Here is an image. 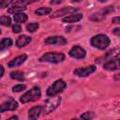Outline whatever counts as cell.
<instances>
[{"mask_svg": "<svg viewBox=\"0 0 120 120\" xmlns=\"http://www.w3.org/2000/svg\"><path fill=\"white\" fill-rule=\"evenodd\" d=\"M38 26H39V24L38 22H30L26 25V30L30 33H34L38 28Z\"/></svg>", "mask_w": 120, "mask_h": 120, "instance_id": "cell-23", "label": "cell"}, {"mask_svg": "<svg viewBox=\"0 0 120 120\" xmlns=\"http://www.w3.org/2000/svg\"><path fill=\"white\" fill-rule=\"evenodd\" d=\"M13 19L16 22H19V23H22V22H25L28 19V16L27 14L25 13H22V12H18V13H14V16H13Z\"/></svg>", "mask_w": 120, "mask_h": 120, "instance_id": "cell-16", "label": "cell"}, {"mask_svg": "<svg viewBox=\"0 0 120 120\" xmlns=\"http://www.w3.org/2000/svg\"><path fill=\"white\" fill-rule=\"evenodd\" d=\"M64 0H51L50 1V4L51 5H59L61 3H63Z\"/></svg>", "mask_w": 120, "mask_h": 120, "instance_id": "cell-29", "label": "cell"}, {"mask_svg": "<svg viewBox=\"0 0 120 120\" xmlns=\"http://www.w3.org/2000/svg\"><path fill=\"white\" fill-rule=\"evenodd\" d=\"M9 119H18V117H17V116H12V117H10Z\"/></svg>", "mask_w": 120, "mask_h": 120, "instance_id": "cell-35", "label": "cell"}, {"mask_svg": "<svg viewBox=\"0 0 120 120\" xmlns=\"http://www.w3.org/2000/svg\"><path fill=\"white\" fill-rule=\"evenodd\" d=\"M12 31L14 33H20L22 31V27L19 24H13L12 25Z\"/></svg>", "mask_w": 120, "mask_h": 120, "instance_id": "cell-27", "label": "cell"}, {"mask_svg": "<svg viewBox=\"0 0 120 120\" xmlns=\"http://www.w3.org/2000/svg\"><path fill=\"white\" fill-rule=\"evenodd\" d=\"M72 3H79V2H82V0H70Z\"/></svg>", "mask_w": 120, "mask_h": 120, "instance_id": "cell-33", "label": "cell"}, {"mask_svg": "<svg viewBox=\"0 0 120 120\" xmlns=\"http://www.w3.org/2000/svg\"><path fill=\"white\" fill-rule=\"evenodd\" d=\"M12 40L10 39V38H4V39H2L1 41H0V52L1 51H4V50H6V49H8V48H9L11 45H12Z\"/></svg>", "mask_w": 120, "mask_h": 120, "instance_id": "cell-18", "label": "cell"}, {"mask_svg": "<svg viewBox=\"0 0 120 120\" xmlns=\"http://www.w3.org/2000/svg\"><path fill=\"white\" fill-rule=\"evenodd\" d=\"M91 45L97 49H99V50H105L111 43V40L110 38L106 36V35H103V34H98V35H96L94 36L91 40Z\"/></svg>", "mask_w": 120, "mask_h": 120, "instance_id": "cell-1", "label": "cell"}, {"mask_svg": "<svg viewBox=\"0 0 120 120\" xmlns=\"http://www.w3.org/2000/svg\"><path fill=\"white\" fill-rule=\"evenodd\" d=\"M17 108H18V102L14 98H8L6 101H4L0 105V112H4L7 111H15Z\"/></svg>", "mask_w": 120, "mask_h": 120, "instance_id": "cell-6", "label": "cell"}, {"mask_svg": "<svg viewBox=\"0 0 120 120\" xmlns=\"http://www.w3.org/2000/svg\"><path fill=\"white\" fill-rule=\"evenodd\" d=\"M60 102H61V98L60 97L52 96V98H50L48 100H46V102L42 106V114H44V115L49 114L50 112L54 111L58 107Z\"/></svg>", "mask_w": 120, "mask_h": 120, "instance_id": "cell-5", "label": "cell"}, {"mask_svg": "<svg viewBox=\"0 0 120 120\" xmlns=\"http://www.w3.org/2000/svg\"><path fill=\"white\" fill-rule=\"evenodd\" d=\"M67 87V83L65 81L59 79V80H56L52 85H50L46 91V94L47 96L49 97H52V96H56L60 93H62Z\"/></svg>", "mask_w": 120, "mask_h": 120, "instance_id": "cell-3", "label": "cell"}, {"mask_svg": "<svg viewBox=\"0 0 120 120\" xmlns=\"http://www.w3.org/2000/svg\"><path fill=\"white\" fill-rule=\"evenodd\" d=\"M10 78L13 79V80H16V81H23L24 80V76H23V72L21 71V70H15V71H12L10 73Z\"/></svg>", "mask_w": 120, "mask_h": 120, "instance_id": "cell-17", "label": "cell"}, {"mask_svg": "<svg viewBox=\"0 0 120 120\" xmlns=\"http://www.w3.org/2000/svg\"><path fill=\"white\" fill-rule=\"evenodd\" d=\"M112 32H113V34H115L116 36H119L120 35V28H114L113 30H112Z\"/></svg>", "mask_w": 120, "mask_h": 120, "instance_id": "cell-31", "label": "cell"}, {"mask_svg": "<svg viewBox=\"0 0 120 120\" xmlns=\"http://www.w3.org/2000/svg\"><path fill=\"white\" fill-rule=\"evenodd\" d=\"M80 117L82 118V119H92L94 117V112H86L85 113L82 114Z\"/></svg>", "mask_w": 120, "mask_h": 120, "instance_id": "cell-26", "label": "cell"}, {"mask_svg": "<svg viewBox=\"0 0 120 120\" xmlns=\"http://www.w3.org/2000/svg\"><path fill=\"white\" fill-rule=\"evenodd\" d=\"M25 88H26L25 84H16L12 87V91L13 92H21V91L25 90Z\"/></svg>", "mask_w": 120, "mask_h": 120, "instance_id": "cell-24", "label": "cell"}, {"mask_svg": "<svg viewBox=\"0 0 120 120\" xmlns=\"http://www.w3.org/2000/svg\"><path fill=\"white\" fill-rule=\"evenodd\" d=\"M82 19V14L81 13H75V14H72V15H68V16H66L62 19V22H79Z\"/></svg>", "mask_w": 120, "mask_h": 120, "instance_id": "cell-15", "label": "cell"}, {"mask_svg": "<svg viewBox=\"0 0 120 120\" xmlns=\"http://www.w3.org/2000/svg\"><path fill=\"white\" fill-rule=\"evenodd\" d=\"M65 59V54L62 52H46L39 58V62H48L52 64L61 63Z\"/></svg>", "mask_w": 120, "mask_h": 120, "instance_id": "cell-4", "label": "cell"}, {"mask_svg": "<svg viewBox=\"0 0 120 120\" xmlns=\"http://www.w3.org/2000/svg\"><path fill=\"white\" fill-rule=\"evenodd\" d=\"M69 55L76 59H82L86 55V52L81 46H73L69 51Z\"/></svg>", "mask_w": 120, "mask_h": 120, "instance_id": "cell-9", "label": "cell"}, {"mask_svg": "<svg viewBox=\"0 0 120 120\" xmlns=\"http://www.w3.org/2000/svg\"><path fill=\"white\" fill-rule=\"evenodd\" d=\"M77 10H78L77 8H73V7H65V8H62L61 9L56 10L55 12H53L51 17H52V18H58V17H62V16H64V15H68V14H69V13L76 12Z\"/></svg>", "mask_w": 120, "mask_h": 120, "instance_id": "cell-10", "label": "cell"}, {"mask_svg": "<svg viewBox=\"0 0 120 120\" xmlns=\"http://www.w3.org/2000/svg\"><path fill=\"white\" fill-rule=\"evenodd\" d=\"M112 11H113V7L110 6V7H107L105 9L102 10V14H103V15H106V14H108L109 12H112Z\"/></svg>", "mask_w": 120, "mask_h": 120, "instance_id": "cell-28", "label": "cell"}, {"mask_svg": "<svg viewBox=\"0 0 120 120\" xmlns=\"http://www.w3.org/2000/svg\"><path fill=\"white\" fill-rule=\"evenodd\" d=\"M103 68H104V69L110 70V71L119 69V58L116 57L114 59H111L110 61H108L107 63L104 64Z\"/></svg>", "mask_w": 120, "mask_h": 120, "instance_id": "cell-11", "label": "cell"}, {"mask_svg": "<svg viewBox=\"0 0 120 120\" xmlns=\"http://www.w3.org/2000/svg\"><path fill=\"white\" fill-rule=\"evenodd\" d=\"M41 113H42V106H35L29 110L28 118L29 119H37Z\"/></svg>", "mask_w": 120, "mask_h": 120, "instance_id": "cell-13", "label": "cell"}, {"mask_svg": "<svg viewBox=\"0 0 120 120\" xmlns=\"http://www.w3.org/2000/svg\"><path fill=\"white\" fill-rule=\"evenodd\" d=\"M0 35H1V30H0Z\"/></svg>", "mask_w": 120, "mask_h": 120, "instance_id": "cell-36", "label": "cell"}, {"mask_svg": "<svg viewBox=\"0 0 120 120\" xmlns=\"http://www.w3.org/2000/svg\"><path fill=\"white\" fill-rule=\"evenodd\" d=\"M105 19V15L100 14V13H94L89 17V20L94 21V22H100Z\"/></svg>", "mask_w": 120, "mask_h": 120, "instance_id": "cell-21", "label": "cell"}, {"mask_svg": "<svg viewBox=\"0 0 120 120\" xmlns=\"http://www.w3.org/2000/svg\"><path fill=\"white\" fill-rule=\"evenodd\" d=\"M40 97H41L40 88H39L38 86H34V87H32L30 90H28L27 92H25V93L20 98V101H21L22 103H27V102H31V101L38 100Z\"/></svg>", "mask_w": 120, "mask_h": 120, "instance_id": "cell-2", "label": "cell"}, {"mask_svg": "<svg viewBox=\"0 0 120 120\" xmlns=\"http://www.w3.org/2000/svg\"><path fill=\"white\" fill-rule=\"evenodd\" d=\"M4 72H5V69H4V68L0 65V78L3 76V74H4Z\"/></svg>", "mask_w": 120, "mask_h": 120, "instance_id": "cell-32", "label": "cell"}, {"mask_svg": "<svg viewBox=\"0 0 120 120\" xmlns=\"http://www.w3.org/2000/svg\"><path fill=\"white\" fill-rule=\"evenodd\" d=\"M112 22L113 23H119V22H120V17H119V16L113 17L112 20Z\"/></svg>", "mask_w": 120, "mask_h": 120, "instance_id": "cell-30", "label": "cell"}, {"mask_svg": "<svg viewBox=\"0 0 120 120\" xmlns=\"http://www.w3.org/2000/svg\"><path fill=\"white\" fill-rule=\"evenodd\" d=\"M52 12V8H38L35 13L38 16H43V15H48Z\"/></svg>", "mask_w": 120, "mask_h": 120, "instance_id": "cell-20", "label": "cell"}, {"mask_svg": "<svg viewBox=\"0 0 120 120\" xmlns=\"http://www.w3.org/2000/svg\"><path fill=\"white\" fill-rule=\"evenodd\" d=\"M98 2H100V3H104V2H106V1H108V0H98Z\"/></svg>", "mask_w": 120, "mask_h": 120, "instance_id": "cell-34", "label": "cell"}, {"mask_svg": "<svg viewBox=\"0 0 120 120\" xmlns=\"http://www.w3.org/2000/svg\"><path fill=\"white\" fill-rule=\"evenodd\" d=\"M44 43L47 45H55V46H63L67 44V40L65 38L61 36H54V37H49L44 40Z\"/></svg>", "mask_w": 120, "mask_h": 120, "instance_id": "cell-8", "label": "cell"}, {"mask_svg": "<svg viewBox=\"0 0 120 120\" xmlns=\"http://www.w3.org/2000/svg\"><path fill=\"white\" fill-rule=\"evenodd\" d=\"M0 24L9 26L11 24V19L8 16H0Z\"/></svg>", "mask_w": 120, "mask_h": 120, "instance_id": "cell-22", "label": "cell"}, {"mask_svg": "<svg viewBox=\"0 0 120 120\" xmlns=\"http://www.w3.org/2000/svg\"><path fill=\"white\" fill-rule=\"evenodd\" d=\"M26 59H27V55H26V54H24V53H23V54H21V55L15 57L13 60H11V61L8 64V68H15V67L21 66L22 63L25 62Z\"/></svg>", "mask_w": 120, "mask_h": 120, "instance_id": "cell-12", "label": "cell"}, {"mask_svg": "<svg viewBox=\"0 0 120 120\" xmlns=\"http://www.w3.org/2000/svg\"><path fill=\"white\" fill-rule=\"evenodd\" d=\"M97 69L96 66L92 65V66H88V67H85V68H76L73 73L76 75V76H79V77H86L88 75H90L91 73L95 72Z\"/></svg>", "mask_w": 120, "mask_h": 120, "instance_id": "cell-7", "label": "cell"}, {"mask_svg": "<svg viewBox=\"0 0 120 120\" xmlns=\"http://www.w3.org/2000/svg\"><path fill=\"white\" fill-rule=\"evenodd\" d=\"M32 40V38L26 35H22V36H20L17 40H16V46L18 48H22L24 46H26L28 43H30Z\"/></svg>", "mask_w": 120, "mask_h": 120, "instance_id": "cell-14", "label": "cell"}, {"mask_svg": "<svg viewBox=\"0 0 120 120\" xmlns=\"http://www.w3.org/2000/svg\"><path fill=\"white\" fill-rule=\"evenodd\" d=\"M12 2H13V0H0V9L7 8Z\"/></svg>", "mask_w": 120, "mask_h": 120, "instance_id": "cell-25", "label": "cell"}, {"mask_svg": "<svg viewBox=\"0 0 120 120\" xmlns=\"http://www.w3.org/2000/svg\"><path fill=\"white\" fill-rule=\"evenodd\" d=\"M38 0H18L13 6L15 7H21V8H26V6L29 5V4H32L34 2H37Z\"/></svg>", "mask_w": 120, "mask_h": 120, "instance_id": "cell-19", "label": "cell"}]
</instances>
